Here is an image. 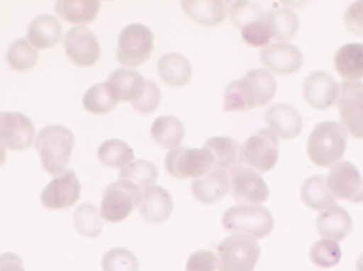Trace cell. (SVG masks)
<instances>
[{
	"label": "cell",
	"instance_id": "1",
	"mask_svg": "<svg viewBox=\"0 0 363 271\" xmlns=\"http://www.w3.org/2000/svg\"><path fill=\"white\" fill-rule=\"evenodd\" d=\"M277 80L266 69H253L242 78L230 83L223 93L225 112H245L253 108H262L274 99Z\"/></svg>",
	"mask_w": 363,
	"mask_h": 271
},
{
	"label": "cell",
	"instance_id": "2",
	"mask_svg": "<svg viewBox=\"0 0 363 271\" xmlns=\"http://www.w3.org/2000/svg\"><path fill=\"white\" fill-rule=\"evenodd\" d=\"M74 143V134L67 127L55 125L40 129L36 137L35 149L48 174L55 176L67 170Z\"/></svg>",
	"mask_w": 363,
	"mask_h": 271
},
{
	"label": "cell",
	"instance_id": "3",
	"mask_svg": "<svg viewBox=\"0 0 363 271\" xmlns=\"http://www.w3.org/2000/svg\"><path fill=\"white\" fill-rule=\"evenodd\" d=\"M347 132L334 121L319 123L311 132L307 142V153L313 163L330 168L338 163L347 147Z\"/></svg>",
	"mask_w": 363,
	"mask_h": 271
},
{
	"label": "cell",
	"instance_id": "4",
	"mask_svg": "<svg viewBox=\"0 0 363 271\" xmlns=\"http://www.w3.org/2000/svg\"><path fill=\"white\" fill-rule=\"evenodd\" d=\"M221 221L226 232L247 233L255 240L267 238L274 228V219L270 211L254 204L230 207L222 215Z\"/></svg>",
	"mask_w": 363,
	"mask_h": 271
},
{
	"label": "cell",
	"instance_id": "5",
	"mask_svg": "<svg viewBox=\"0 0 363 271\" xmlns=\"http://www.w3.org/2000/svg\"><path fill=\"white\" fill-rule=\"evenodd\" d=\"M262 249L255 238L238 233L228 236L218 246L219 271H254Z\"/></svg>",
	"mask_w": 363,
	"mask_h": 271
},
{
	"label": "cell",
	"instance_id": "6",
	"mask_svg": "<svg viewBox=\"0 0 363 271\" xmlns=\"http://www.w3.org/2000/svg\"><path fill=\"white\" fill-rule=\"evenodd\" d=\"M140 188L127 180L111 183L102 194L100 214L108 223H121L142 202Z\"/></svg>",
	"mask_w": 363,
	"mask_h": 271
},
{
	"label": "cell",
	"instance_id": "7",
	"mask_svg": "<svg viewBox=\"0 0 363 271\" xmlns=\"http://www.w3.org/2000/svg\"><path fill=\"white\" fill-rule=\"evenodd\" d=\"M155 47V35L147 25L131 23L121 31L116 57L128 67H138L150 59Z\"/></svg>",
	"mask_w": 363,
	"mask_h": 271
},
{
	"label": "cell",
	"instance_id": "8",
	"mask_svg": "<svg viewBox=\"0 0 363 271\" xmlns=\"http://www.w3.org/2000/svg\"><path fill=\"white\" fill-rule=\"evenodd\" d=\"M165 168L177 179L201 178L213 168V156L209 149L178 147L166 156Z\"/></svg>",
	"mask_w": 363,
	"mask_h": 271
},
{
	"label": "cell",
	"instance_id": "9",
	"mask_svg": "<svg viewBox=\"0 0 363 271\" xmlns=\"http://www.w3.org/2000/svg\"><path fill=\"white\" fill-rule=\"evenodd\" d=\"M243 156L245 162L258 172H270L279 161V139L270 129H260L245 140Z\"/></svg>",
	"mask_w": 363,
	"mask_h": 271
},
{
	"label": "cell",
	"instance_id": "10",
	"mask_svg": "<svg viewBox=\"0 0 363 271\" xmlns=\"http://www.w3.org/2000/svg\"><path fill=\"white\" fill-rule=\"evenodd\" d=\"M337 106L343 127L354 138L363 139V83H341Z\"/></svg>",
	"mask_w": 363,
	"mask_h": 271
},
{
	"label": "cell",
	"instance_id": "11",
	"mask_svg": "<svg viewBox=\"0 0 363 271\" xmlns=\"http://www.w3.org/2000/svg\"><path fill=\"white\" fill-rule=\"evenodd\" d=\"M63 46L70 61L79 67H91L101 57L99 40L85 25L70 29L64 36Z\"/></svg>",
	"mask_w": 363,
	"mask_h": 271
},
{
	"label": "cell",
	"instance_id": "12",
	"mask_svg": "<svg viewBox=\"0 0 363 271\" xmlns=\"http://www.w3.org/2000/svg\"><path fill=\"white\" fill-rule=\"evenodd\" d=\"M328 185L337 200L363 202V177L352 162H338L328 174Z\"/></svg>",
	"mask_w": 363,
	"mask_h": 271
},
{
	"label": "cell",
	"instance_id": "13",
	"mask_svg": "<svg viewBox=\"0 0 363 271\" xmlns=\"http://www.w3.org/2000/svg\"><path fill=\"white\" fill-rule=\"evenodd\" d=\"M81 195V183L74 170L67 171L48 183L40 195L43 206L48 210H67Z\"/></svg>",
	"mask_w": 363,
	"mask_h": 271
},
{
	"label": "cell",
	"instance_id": "14",
	"mask_svg": "<svg viewBox=\"0 0 363 271\" xmlns=\"http://www.w3.org/2000/svg\"><path fill=\"white\" fill-rule=\"evenodd\" d=\"M35 127L32 121L19 113H0V144L12 151H23L33 143Z\"/></svg>",
	"mask_w": 363,
	"mask_h": 271
},
{
	"label": "cell",
	"instance_id": "15",
	"mask_svg": "<svg viewBox=\"0 0 363 271\" xmlns=\"http://www.w3.org/2000/svg\"><path fill=\"white\" fill-rule=\"evenodd\" d=\"M339 86L337 81L326 71L309 74L303 85L305 101L318 110H324L334 105L338 99Z\"/></svg>",
	"mask_w": 363,
	"mask_h": 271
},
{
	"label": "cell",
	"instance_id": "16",
	"mask_svg": "<svg viewBox=\"0 0 363 271\" xmlns=\"http://www.w3.org/2000/svg\"><path fill=\"white\" fill-rule=\"evenodd\" d=\"M232 196L238 204H262L269 198V188L252 168H238L232 175Z\"/></svg>",
	"mask_w": 363,
	"mask_h": 271
},
{
	"label": "cell",
	"instance_id": "17",
	"mask_svg": "<svg viewBox=\"0 0 363 271\" xmlns=\"http://www.w3.org/2000/svg\"><path fill=\"white\" fill-rule=\"evenodd\" d=\"M260 61L268 69L283 76H290L302 68L304 57L302 51L294 45L274 42L262 49Z\"/></svg>",
	"mask_w": 363,
	"mask_h": 271
},
{
	"label": "cell",
	"instance_id": "18",
	"mask_svg": "<svg viewBox=\"0 0 363 271\" xmlns=\"http://www.w3.org/2000/svg\"><path fill=\"white\" fill-rule=\"evenodd\" d=\"M205 149L213 156V168L224 173H234L243 163V149L230 137H213L205 142Z\"/></svg>",
	"mask_w": 363,
	"mask_h": 271
},
{
	"label": "cell",
	"instance_id": "19",
	"mask_svg": "<svg viewBox=\"0 0 363 271\" xmlns=\"http://www.w3.org/2000/svg\"><path fill=\"white\" fill-rule=\"evenodd\" d=\"M143 197L140 214L147 223L160 225L172 217L174 202L167 190L160 185H151L145 189Z\"/></svg>",
	"mask_w": 363,
	"mask_h": 271
},
{
	"label": "cell",
	"instance_id": "20",
	"mask_svg": "<svg viewBox=\"0 0 363 271\" xmlns=\"http://www.w3.org/2000/svg\"><path fill=\"white\" fill-rule=\"evenodd\" d=\"M266 121L275 136L294 139L303 131L304 122L296 108L287 103H277L266 113Z\"/></svg>",
	"mask_w": 363,
	"mask_h": 271
},
{
	"label": "cell",
	"instance_id": "21",
	"mask_svg": "<svg viewBox=\"0 0 363 271\" xmlns=\"http://www.w3.org/2000/svg\"><path fill=\"white\" fill-rule=\"evenodd\" d=\"M315 227L323 238L341 242L353 231V219L342 207L333 206L319 213Z\"/></svg>",
	"mask_w": 363,
	"mask_h": 271
},
{
	"label": "cell",
	"instance_id": "22",
	"mask_svg": "<svg viewBox=\"0 0 363 271\" xmlns=\"http://www.w3.org/2000/svg\"><path fill=\"white\" fill-rule=\"evenodd\" d=\"M230 191L228 175L222 171L213 170L194 179L191 183V193L201 204H215L221 202Z\"/></svg>",
	"mask_w": 363,
	"mask_h": 271
},
{
	"label": "cell",
	"instance_id": "23",
	"mask_svg": "<svg viewBox=\"0 0 363 271\" xmlns=\"http://www.w3.org/2000/svg\"><path fill=\"white\" fill-rule=\"evenodd\" d=\"M226 2L221 0H183L181 6L184 12L196 23L205 27H213L223 23L226 18Z\"/></svg>",
	"mask_w": 363,
	"mask_h": 271
},
{
	"label": "cell",
	"instance_id": "24",
	"mask_svg": "<svg viewBox=\"0 0 363 271\" xmlns=\"http://www.w3.org/2000/svg\"><path fill=\"white\" fill-rule=\"evenodd\" d=\"M108 82L112 85L119 101L135 102L142 95L146 80L142 74L129 68H119L108 76Z\"/></svg>",
	"mask_w": 363,
	"mask_h": 271
},
{
	"label": "cell",
	"instance_id": "25",
	"mask_svg": "<svg viewBox=\"0 0 363 271\" xmlns=\"http://www.w3.org/2000/svg\"><path fill=\"white\" fill-rule=\"evenodd\" d=\"M157 72L162 80L172 87L185 86L192 78L189 61L176 52L167 53L160 59Z\"/></svg>",
	"mask_w": 363,
	"mask_h": 271
},
{
	"label": "cell",
	"instance_id": "26",
	"mask_svg": "<svg viewBox=\"0 0 363 271\" xmlns=\"http://www.w3.org/2000/svg\"><path fill=\"white\" fill-rule=\"evenodd\" d=\"M62 25L59 19L51 15H40L30 23L28 40L32 46L38 49L51 48L59 42Z\"/></svg>",
	"mask_w": 363,
	"mask_h": 271
},
{
	"label": "cell",
	"instance_id": "27",
	"mask_svg": "<svg viewBox=\"0 0 363 271\" xmlns=\"http://www.w3.org/2000/svg\"><path fill=\"white\" fill-rule=\"evenodd\" d=\"M337 72L350 82L363 79V45L351 42L341 47L335 55Z\"/></svg>",
	"mask_w": 363,
	"mask_h": 271
},
{
	"label": "cell",
	"instance_id": "28",
	"mask_svg": "<svg viewBox=\"0 0 363 271\" xmlns=\"http://www.w3.org/2000/svg\"><path fill=\"white\" fill-rule=\"evenodd\" d=\"M301 197L305 206L317 211L326 210L337 202V198L328 188V178L323 175L309 177L303 183Z\"/></svg>",
	"mask_w": 363,
	"mask_h": 271
},
{
	"label": "cell",
	"instance_id": "29",
	"mask_svg": "<svg viewBox=\"0 0 363 271\" xmlns=\"http://www.w3.org/2000/svg\"><path fill=\"white\" fill-rule=\"evenodd\" d=\"M101 8L96 0H60L55 4L57 14L70 23L82 25L95 21Z\"/></svg>",
	"mask_w": 363,
	"mask_h": 271
},
{
	"label": "cell",
	"instance_id": "30",
	"mask_svg": "<svg viewBox=\"0 0 363 271\" xmlns=\"http://www.w3.org/2000/svg\"><path fill=\"white\" fill-rule=\"evenodd\" d=\"M185 129L180 119L174 116H161L151 127L153 140L165 149L180 146L184 140Z\"/></svg>",
	"mask_w": 363,
	"mask_h": 271
},
{
	"label": "cell",
	"instance_id": "31",
	"mask_svg": "<svg viewBox=\"0 0 363 271\" xmlns=\"http://www.w3.org/2000/svg\"><path fill=\"white\" fill-rule=\"evenodd\" d=\"M118 103V97L108 81L91 87L83 98L85 110L94 115L108 114Z\"/></svg>",
	"mask_w": 363,
	"mask_h": 271
},
{
	"label": "cell",
	"instance_id": "32",
	"mask_svg": "<svg viewBox=\"0 0 363 271\" xmlns=\"http://www.w3.org/2000/svg\"><path fill=\"white\" fill-rule=\"evenodd\" d=\"M271 36L279 42H287L298 33L300 19L298 15L288 8H275L267 17Z\"/></svg>",
	"mask_w": 363,
	"mask_h": 271
},
{
	"label": "cell",
	"instance_id": "33",
	"mask_svg": "<svg viewBox=\"0 0 363 271\" xmlns=\"http://www.w3.org/2000/svg\"><path fill=\"white\" fill-rule=\"evenodd\" d=\"M98 158L108 168H123L134 161V151L125 141L108 139L100 145Z\"/></svg>",
	"mask_w": 363,
	"mask_h": 271
},
{
	"label": "cell",
	"instance_id": "34",
	"mask_svg": "<svg viewBox=\"0 0 363 271\" xmlns=\"http://www.w3.org/2000/svg\"><path fill=\"white\" fill-rule=\"evenodd\" d=\"M99 210L93 204H80L74 213V225L77 231L87 238H96L101 234L104 221Z\"/></svg>",
	"mask_w": 363,
	"mask_h": 271
},
{
	"label": "cell",
	"instance_id": "35",
	"mask_svg": "<svg viewBox=\"0 0 363 271\" xmlns=\"http://www.w3.org/2000/svg\"><path fill=\"white\" fill-rule=\"evenodd\" d=\"M159 175V170L152 162L148 160H136L121 168L119 178L121 180L130 181L138 188H148L157 180Z\"/></svg>",
	"mask_w": 363,
	"mask_h": 271
},
{
	"label": "cell",
	"instance_id": "36",
	"mask_svg": "<svg viewBox=\"0 0 363 271\" xmlns=\"http://www.w3.org/2000/svg\"><path fill=\"white\" fill-rule=\"evenodd\" d=\"M6 61L15 71H27L38 61V51L26 38L15 40L8 49Z\"/></svg>",
	"mask_w": 363,
	"mask_h": 271
},
{
	"label": "cell",
	"instance_id": "37",
	"mask_svg": "<svg viewBox=\"0 0 363 271\" xmlns=\"http://www.w3.org/2000/svg\"><path fill=\"white\" fill-rule=\"evenodd\" d=\"M230 17L233 25L239 29L267 21L266 14L257 4L245 0L233 2L230 8Z\"/></svg>",
	"mask_w": 363,
	"mask_h": 271
},
{
	"label": "cell",
	"instance_id": "38",
	"mask_svg": "<svg viewBox=\"0 0 363 271\" xmlns=\"http://www.w3.org/2000/svg\"><path fill=\"white\" fill-rule=\"evenodd\" d=\"M309 255L311 262L318 267L330 268L340 262L342 253L338 243L324 238L313 244Z\"/></svg>",
	"mask_w": 363,
	"mask_h": 271
},
{
	"label": "cell",
	"instance_id": "39",
	"mask_svg": "<svg viewBox=\"0 0 363 271\" xmlns=\"http://www.w3.org/2000/svg\"><path fill=\"white\" fill-rule=\"evenodd\" d=\"M104 271H140L138 258L129 249L117 247L102 258Z\"/></svg>",
	"mask_w": 363,
	"mask_h": 271
},
{
	"label": "cell",
	"instance_id": "40",
	"mask_svg": "<svg viewBox=\"0 0 363 271\" xmlns=\"http://www.w3.org/2000/svg\"><path fill=\"white\" fill-rule=\"evenodd\" d=\"M161 101L162 93L160 87L153 81L146 80L144 91L132 105L140 114L150 115L159 108Z\"/></svg>",
	"mask_w": 363,
	"mask_h": 271
},
{
	"label": "cell",
	"instance_id": "41",
	"mask_svg": "<svg viewBox=\"0 0 363 271\" xmlns=\"http://www.w3.org/2000/svg\"><path fill=\"white\" fill-rule=\"evenodd\" d=\"M241 36L247 44L254 47L266 46L272 38L267 21L243 28L241 29Z\"/></svg>",
	"mask_w": 363,
	"mask_h": 271
},
{
	"label": "cell",
	"instance_id": "42",
	"mask_svg": "<svg viewBox=\"0 0 363 271\" xmlns=\"http://www.w3.org/2000/svg\"><path fill=\"white\" fill-rule=\"evenodd\" d=\"M218 258L211 250H196L189 255L186 264L187 271H216Z\"/></svg>",
	"mask_w": 363,
	"mask_h": 271
},
{
	"label": "cell",
	"instance_id": "43",
	"mask_svg": "<svg viewBox=\"0 0 363 271\" xmlns=\"http://www.w3.org/2000/svg\"><path fill=\"white\" fill-rule=\"evenodd\" d=\"M345 23L352 33L363 36V0L350 6L345 12Z\"/></svg>",
	"mask_w": 363,
	"mask_h": 271
},
{
	"label": "cell",
	"instance_id": "44",
	"mask_svg": "<svg viewBox=\"0 0 363 271\" xmlns=\"http://www.w3.org/2000/svg\"><path fill=\"white\" fill-rule=\"evenodd\" d=\"M0 271H25V268L18 255L6 253L0 255Z\"/></svg>",
	"mask_w": 363,
	"mask_h": 271
},
{
	"label": "cell",
	"instance_id": "45",
	"mask_svg": "<svg viewBox=\"0 0 363 271\" xmlns=\"http://www.w3.org/2000/svg\"><path fill=\"white\" fill-rule=\"evenodd\" d=\"M6 147H4V145L0 144V166H1L2 164L4 163V161H6Z\"/></svg>",
	"mask_w": 363,
	"mask_h": 271
},
{
	"label": "cell",
	"instance_id": "46",
	"mask_svg": "<svg viewBox=\"0 0 363 271\" xmlns=\"http://www.w3.org/2000/svg\"><path fill=\"white\" fill-rule=\"evenodd\" d=\"M356 268H357L358 271H363V253L359 255V258H358Z\"/></svg>",
	"mask_w": 363,
	"mask_h": 271
}]
</instances>
